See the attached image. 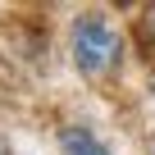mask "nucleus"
<instances>
[{"mask_svg": "<svg viewBox=\"0 0 155 155\" xmlns=\"http://www.w3.org/2000/svg\"><path fill=\"white\" fill-rule=\"evenodd\" d=\"M68 55L82 78H110L123 64V28L105 9H78L68 18Z\"/></svg>", "mask_w": 155, "mask_h": 155, "instance_id": "nucleus-1", "label": "nucleus"}, {"mask_svg": "<svg viewBox=\"0 0 155 155\" xmlns=\"http://www.w3.org/2000/svg\"><path fill=\"white\" fill-rule=\"evenodd\" d=\"M55 141H59V150L64 155H110V146L96 137V128H87V123H64L59 132H55Z\"/></svg>", "mask_w": 155, "mask_h": 155, "instance_id": "nucleus-2", "label": "nucleus"}, {"mask_svg": "<svg viewBox=\"0 0 155 155\" xmlns=\"http://www.w3.org/2000/svg\"><path fill=\"white\" fill-rule=\"evenodd\" d=\"M137 32H141V46H146V55H155V5H146V9H141V18H137Z\"/></svg>", "mask_w": 155, "mask_h": 155, "instance_id": "nucleus-3", "label": "nucleus"}]
</instances>
